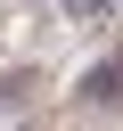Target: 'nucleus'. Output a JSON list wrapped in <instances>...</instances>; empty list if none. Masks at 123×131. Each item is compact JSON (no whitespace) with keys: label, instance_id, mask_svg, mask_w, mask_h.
<instances>
[{"label":"nucleus","instance_id":"20e7f679","mask_svg":"<svg viewBox=\"0 0 123 131\" xmlns=\"http://www.w3.org/2000/svg\"><path fill=\"white\" fill-rule=\"evenodd\" d=\"M107 49H115V57H123V33H115V41H107Z\"/></svg>","mask_w":123,"mask_h":131},{"label":"nucleus","instance_id":"f03ea898","mask_svg":"<svg viewBox=\"0 0 123 131\" xmlns=\"http://www.w3.org/2000/svg\"><path fill=\"white\" fill-rule=\"evenodd\" d=\"M41 90H49V82H41V66H8V74H0V106H8V115H25Z\"/></svg>","mask_w":123,"mask_h":131},{"label":"nucleus","instance_id":"7ed1b4c3","mask_svg":"<svg viewBox=\"0 0 123 131\" xmlns=\"http://www.w3.org/2000/svg\"><path fill=\"white\" fill-rule=\"evenodd\" d=\"M57 16H66V25H115L123 0H57Z\"/></svg>","mask_w":123,"mask_h":131},{"label":"nucleus","instance_id":"f257e3e1","mask_svg":"<svg viewBox=\"0 0 123 131\" xmlns=\"http://www.w3.org/2000/svg\"><path fill=\"white\" fill-rule=\"evenodd\" d=\"M74 106H82V115H115V106H123V57H115V49L82 66V82H74Z\"/></svg>","mask_w":123,"mask_h":131},{"label":"nucleus","instance_id":"39448f33","mask_svg":"<svg viewBox=\"0 0 123 131\" xmlns=\"http://www.w3.org/2000/svg\"><path fill=\"white\" fill-rule=\"evenodd\" d=\"M33 8H41V0H33Z\"/></svg>","mask_w":123,"mask_h":131}]
</instances>
